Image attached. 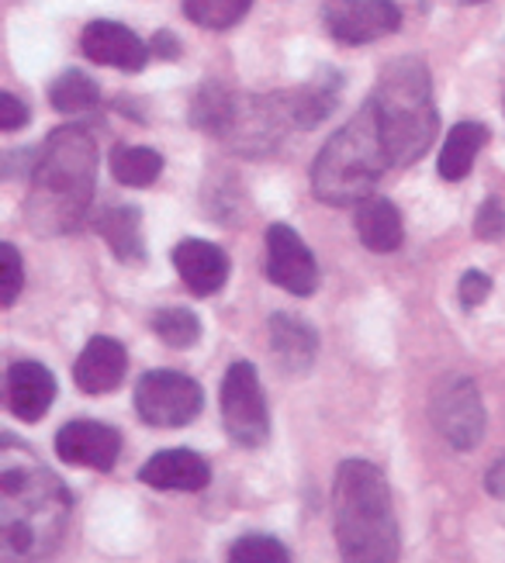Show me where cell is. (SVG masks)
Here are the masks:
<instances>
[{"label": "cell", "instance_id": "5b68a950", "mask_svg": "<svg viewBox=\"0 0 505 563\" xmlns=\"http://www.w3.org/2000/svg\"><path fill=\"white\" fill-rule=\"evenodd\" d=\"M222 426L229 439L243 450H260L271 439V411L263 398L256 366L239 360L222 380Z\"/></svg>", "mask_w": 505, "mask_h": 563}, {"label": "cell", "instance_id": "7a4b0ae2", "mask_svg": "<svg viewBox=\"0 0 505 563\" xmlns=\"http://www.w3.org/2000/svg\"><path fill=\"white\" fill-rule=\"evenodd\" d=\"M336 543L343 560L388 563L398 556V519L384 474L367 460H343L332 484Z\"/></svg>", "mask_w": 505, "mask_h": 563}, {"label": "cell", "instance_id": "30bf717a", "mask_svg": "<svg viewBox=\"0 0 505 563\" xmlns=\"http://www.w3.org/2000/svg\"><path fill=\"white\" fill-rule=\"evenodd\" d=\"M118 453H122V435L105 422L77 419L56 432V456L69 463V467L111 471L118 463Z\"/></svg>", "mask_w": 505, "mask_h": 563}, {"label": "cell", "instance_id": "ffe728a7", "mask_svg": "<svg viewBox=\"0 0 505 563\" xmlns=\"http://www.w3.org/2000/svg\"><path fill=\"white\" fill-rule=\"evenodd\" d=\"M485 142H488V129L481 125V121H461V125H453V132L447 135L440 150V163H437L440 177L450 184L464 180L471 174L477 153L485 150Z\"/></svg>", "mask_w": 505, "mask_h": 563}, {"label": "cell", "instance_id": "4dcf8cb0", "mask_svg": "<svg viewBox=\"0 0 505 563\" xmlns=\"http://www.w3.org/2000/svg\"><path fill=\"white\" fill-rule=\"evenodd\" d=\"M150 48H153V56H156V59H166V63L180 59V42H177L174 32H156Z\"/></svg>", "mask_w": 505, "mask_h": 563}, {"label": "cell", "instance_id": "277c9868", "mask_svg": "<svg viewBox=\"0 0 505 563\" xmlns=\"http://www.w3.org/2000/svg\"><path fill=\"white\" fill-rule=\"evenodd\" d=\"M388 163V150H384L374 108L367 101L353 114L350 125H343L322 145L316 166H311V194L322 205L336 208L360 205L364 198H371V190Z\"/></svg>", "mask_w": 505, "mask_h": 563}, {"label": "cell", "instance_id": "1f68e13d", "mask_svg": "<svg viewBox=\"0 0 505 563\" xmlns=\"http://www.w3.org/2000/svg\"><path fill=\"white\" fill-rule=\"evenodd\" d=\"M485 487H488V495H495V498H505V456L495 463V467L488 471V477H485Z\"/></svg>", "mask_w": 505, "mask_h": 563}, {"label": "cell", "instance_id": "cb8c5ba5", "mask_svg": "<svg viewBox=\"0 0 505 563\" xmlns=\"http://www.w3.org/2000/svg\"><path fill=\"white\" fill-rule=\"evenodd\" d=\"M253 8V0H184V14L198 24V29H211L222 32L232 29L246 18V11Z\"/></svg>", "mask_w": 505, "mask_h": 563}, {"label": "cell", "instance_id": "7c38bea8", "mask_svg": "<svg viewBox=\"0 0 505 563\" xmlns=\"http://www.w3.org/2000/svg\"><path fill=\"white\" fill-rule=\"evenodd\" d=\"M4 395H8V408L14 419L42 422L56 401V377L50 366H42L35 360L11 363L8 380H4Z\"/></svg>", "mask_w": 505, "mask_h": 563}, {"label": "cell", "instance_id": "f546056e", "mask_svg": "<svg viewBox=\"0 0 505 563\" xmlns=\"http://www.w3.org/2000/svg\"><path fill=\"white\" fill-rule=\"evenodd\" d=\"M29 121H32V111L21 104L14 93H8V90L0 93V129H4V132H18V129H25Z\"/></svg>", "mask_w": 505, "mask_h": 563}, {"label": "cell", "instance_id": "484cf974", "mask_svg": "<svg viewBox=\"0 0 505 563\" xmlns=\"http://www.w3.org/2000/svg\"><path fill=\"white\" fill-rule=\"evenodd\" d=\"M229 560H235V563H287L292 553H287V547L281 540H274V536L250 532V536H239L232 543Z\"/></svg>", "mask_w": 505, "mask_h": 563}, {"label": "cell", "instance_id": "603a6c76", "mask_svg": "<svg viewBox=\"0 0 505 563\" xmlns=\"http://www.w3.org/2000/svg\"><path fill=\"white\" fill-rule=\"evenodd\" d=\"M235 93H229L222 84H205L201 93L195 97V108H190V114H195L198 129L211 132V135H229L232 121H235Z\"/></svg>", "mask_w": 505, "mask_h": 563}, {"label": "cell", "instance_id": "6da1fadb", "mask_svg": "<svg viewBox=\"0 0 505 563\" xmlns=\"http://www.w3.org/2000/svg\"><path fill=\"white\" fill-rule=\"evenodd\" d=\"M94 180H98L94 139L77 125L56 129L45 139L42 153H35L32 190L25 201L29 225L39 235L74 232L94 201Z\"/></svg>", "mask_w": 505, "mask_h": 563}, {"label": "cell", "instance_id": "d6a6232c", "mask_svg": "<svg viewBox=\"0 0 505 563\" xmlns=\"http://www.w3.org/2000/svg\"><path fill=\"white\" fill-rule=\"evenodd\" d=\"M464 4H481V0H464Z\"/></svg>", "mask_w": 505, "mask_h": 563}, {"label": "cell", "instance_id": "44dd1931", "mask_svg": "<svg viewBox=\"0 0 505 563\" xmlns=\"http://www.w3.org/2000/svg\"><path fill=\"white\" fill-rule=\"evenodd\" d=\"M111 177L122 187H153L163 174V156L153 145H114L108 156Z\"/></svg>", "mask_w": 505, "mask_h": 563}, {"label": "cell", "instance_id": "5bb4252c", "mask_svg": "<svg viewBox=\"0 0 505 563\" xmlns=\"http://www.w3.org/2000/svg\"><path fill=\"white\" fill-rule=\"evenodd\" d=\"M174 266H177L180 280L187 284V290L198 294V298H211V294H219L229 280L226 250H219L215 242H205V239L177 242Z\"/></svg>", "mask_w": 505, "mask_h": 563}, {"label": "cell", "instance_id": "3957f363", "mask_svg": "<svg viewBox=\"0 0 505 563\" xmlns=\"http://www.w3.org/2000/svg\"><path fill=\"white\" fill-rule=\"evenodd\" d=\"M371 108L384 150H388V159L395 166L419 163L429 153L440 114L437 104H432V84L422 59L402 56L384 66L371 93Z\"/></svg>", "mask_w": 505, "mask_h": 563}, {"label": "cell", "instance_id": "ba28073f", "mask_svg": "<svg viewBox=\"0 0 505 563\" xmlns=\"http://www.w3.org/2000/svg\"><path fill=\"white\" fill-rule=\"evenodd\" d=\"M322 24L340 45H371L402 29V11L392 0H326Z\"/></svg>", "mask_w": 505, "mask_h": 563}, {"label": "cell", "instance_id": "8992f818", "mask_svg": "<svg viewBox=\"0 0 505 563\" xmlns=\"http://www.w3.org/2000/svg\"><path fill=\"white\" fill-rule=\"evenodd\" d=\"M205 408V390L180 371H150L135 384V411L146 426L180 429Z\"/></svg>", "mask_w": 505, "mask_h": 563}, {"label": "cell", "instance_id": "9a60e30c", "mask_svg": "<svg viewBox=\"0 0 505 563\" xmlns=\"http://www.w3.org/2000/svg\"><path fill=\"white\" fill-rule=\"evenodd\" d=\"M129 353L111 335H94L74 363V380L84 395H108L125 380Z\"/></svg>", "mask_w": 505, "mask_h": 563}, {"label": "cell", "instance_id": "f1b7e54d", "mask_svg": "<svg viewBox=\"0 0 505 563\" xmlns=\"http://www.w3.org/2000/svg\"><path fill=\"white\" fill-rule=\"evenodd\" d=\"M488 294H492V277H485L481 271H468V274L461 277V305H464V308L485 305V301H488Z\"/></svg>", "mask_w": 505, "mask_h": 563}, {"label": "cell", "instance_id": "ac0fdd59", "mask_svg": "<svg viewBox=\"0 0 505 563\" xmlns=\"http://www.w3.org/2000/svg\"><path fill=\"white\" fill-rule=\"evenodd\" d=\"M353 225L371 253H395L402 246V214L388 198H364L353 205Z\"/></svg>", "mask_w": 505, "mask_h": 563}, {"label": "cell", "instance_id": "2e32d148", "mask_svg": "<svg viewBox=\"0 0 505 563\" xmlns=\"http://www.w3.org/2000/svg\"><path fill=\"white\" fill-rule=\"evenodd\" d=\"M340 90H343L340 73L322 69L316 80H308L301 90L284 97L287 121H295V125H301V129H316L319 121H326L336 111V104H340Z\"/></svg>", "mask_w": 505, "mask_h": 563}, {"label": "cell", "instance_id": "7402d4cb", "mask_svg": "<svg viewBox=\"0 0 505 563\" xmlns=\"http://www.w3.org/2000/svg\"><path fill=\"white\" fill-rule=\"evenodd\" d=\"M50 104L59 111V114H90L101 108V87L94 84L87 73L80 69H66L63 77L53 80L50 87Z\"/></svg>", "mask_w": 505, "mask_h": 563}, {"label": "cell", "instance_id": "9c48e42d", "mask_svg": "<svg viewBox=\"0 0 505 563\" xmlns=\"http://www.w3.org/2000/svg\"><path fill=\"white\" fill-rule=\"evenodd\" d=\"M267 277L271 284H277L281 290L295 294V298H308V294H316L319 287V266H316V256L311 250L301 242V235L292 229V225H271L267 235Z\"/></svg>", "mask_w": 505, "mask_h": 563}, {"label": "cell", "instance_id": "52a82bcc", "mask_svg": "<svg viewBox=\"0 0 505 563\" xmlns=\"http://www.w3.org/2000/svg\"><path fill=\"white\" fill-rule=\"evenodd\" d=\"M432 426L453 450H474L485 439V405L471 377L447 380L432 398Z\"/></svg>", "mask_w": 505, "mask_h": 563}, {"label": "cell", "instance_id": "e0dca14e", "mask_svg": "<svg viewBox=\"0 0 505 563\" xmlns=\"http://www.w3.org/2000/svg\"><path fill=\"white\" fill-rule=\"evenodd\" d=\"M271 350L287 374H305L319 353V335L308 329L295 314H274L271 318Z\"/></svg>", "mask_w": 505, "mask_h": 563}, {"label": "cell", "instance_id": "4fadbf2b", "mask_svg": "<svg viewBox=\"0 0 505 563\" xmlns=\"http://www.w3.org/2000/svg\"><path fill=\"white\" fill-rule=\"evenodd\" d=\"M139 481L150 484L153 492H205L211 484L208 460L195 450H163L150 456L146 467L139 471Z\"/></svg>", "mask_w": 505, "mask_h": 563}, {"label": "cell", "instance_id": "d4e9b609", "mask_svg": "<svg viewBox=\"0 0 505 563\" xmlns=\"http://www.w3.org/2000/svg\"><path fill=\"white\" fill-rule=\"evenodd\" d=\"M153 332L171 350H190V346H198V339H201V322H198V314L187 308H163L153 314Z\"/></svg>", "mask_w": 505, "mask_h": 563}, {"label": "cell", "instance_id": "8fae6325", "mask_svg": "<svg viewBox=\"0 0 505 563\" xmlns=\"http://www.w3.org/2000/svg\"><path fill=\"white\" fill-rule=\"evenodd\" d=\"M80 48L90 63L114 66L122 73H142L153 53L132 29H125V24H118V21H90L80 35Z\"/></svg>", "mask_w": 505, "mask_h": 563}, {"label": "cell", "instance_id": "4316f807", "mask_svg": "<svg viewBox=\"0 0 505 563\" xmlns=\"http://www.w3.org/2000/svg\"><path fill=\"white\" fill-rule=\"evenodd\" d=\"M21 287H25V266H21V253L14 242L0 246V305L11 308L18 301Z\"/></svg>", "mask_w": 505, "mask_h": 563}, {"label": "cell", "instance_id": "83f0119b", "mask_svg": "<svg viewBox=\"0 0 505 563\" xmlns=\"http://www.w3.org/2000/svg\"><path fill=\"white\" fill-rule=\"evenodd\" d=\"M474 235L481 242H498L505 235V205L498 198H488L485 205L477 208L474 218Z\"/></svg>", "mask_w": 505, "mask_h": 563}, {"label": "cell", "instance_id": "d6986e66", "mask_svg": "<svg viewBox=\"0 0 505 563\" xmlns=\"http://www.w3.org/2000/svg\"><path fill=\"white\" fill-rule=\"evenodd\" d=\"M98 232L111 253L125 263L146 260V239H142V214L132 205H111L98 214Z\"/></svg>", "mask_w": 505, "mask_h": 563}]
</instances>
